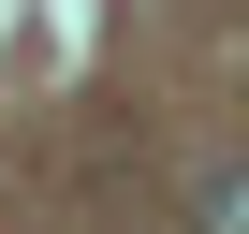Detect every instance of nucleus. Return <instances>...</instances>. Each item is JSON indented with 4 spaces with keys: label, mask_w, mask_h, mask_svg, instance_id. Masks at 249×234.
Segmentation results:
<instances>
[{
    "label": "nucleus",
    "mask_w": 249,
    "mask_h": 234,
    "mask_svg": "<svg viewBox=\"0 0 249 234\" xmlns=\"http://www.w3.org/2000/svg\"><path fill=\"white\" fill-rule=\"evenodd\" d=\"M191 234H249V161H220V176L191 190Z\"/></svg>",
    "instance_id": "obj_1"
}]
</instances>
